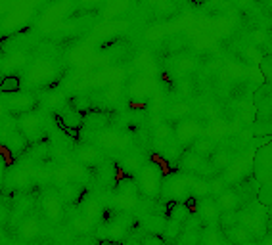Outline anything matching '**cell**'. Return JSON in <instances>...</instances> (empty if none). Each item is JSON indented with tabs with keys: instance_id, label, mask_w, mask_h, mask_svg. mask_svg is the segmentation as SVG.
Here are the masks:
<instances>
[{
	"instance_id": "9c48e42d",
	"label": "cell",
	"mask_w": 272,
	"mask_h": 245,
	"mask_svg": "<svg viewBox=\"0 0 272 245\" xmlns=\"http://www.w3.org/2000/svg\"><path fill=\"white\" fill-rule=\"evenodd\" d=\"M37 232H39V226H37V223H33V221H31V223H27V226H25V232H23V234H25L27 238H33Z\"/></svg>"
},
{
	"instance_id": "7a4b0ae2",
	"label": "cell",
	"mask_w": 272,
	"mask_h": 245,
	"mask_svg": "<svg viewBox=\"0 0 272 245\" xmlns=\"http://www.w3.org/2000/svg\"><path fill=\"white\" fill-rule=\"evenodd\" d=\"M228 238L232 240V244L234 245H246L249 242V228L238 224V226H234L232 230H228Z\"/></svg>"
},
{
	"instance_id": "8fae6325",
	"label": "cell",
	"mask_w": 272,
	"mask_h": 245,
	"mask_svg": "<svg viewBox=\"0 0 272 245\" xmlns=\"http://www.w3.org/2000/svg\"><path fill=\"white\" fill-rule=\"evenodd\" d=\"M110 232H112V238H113V240H119V238H123V234H125L121 226H113V228H112ZM113 240H112V242H113Z\"/></svg>"
},
{
	"instance_id": "7c38bea8",
	"label": "cell",
	"mask_w": 272,
	"mask_h": 245,
	"mask_svg": "<svg viewBox=\"0 0 272 245\" xmlns=\"http://www.w3.org/2000/svg\"><path fill=\"white\" fill-rule=\"evenodd\" d=\"M144 245H163V242H161L159 238H156V236H150V238L144 242Z\"/></svg>"
},
{
	"instance_id": "3957f363",
	"label": "cell",
	"mask_w": 272,
	"mask_h": 245,
	"mask_svg": "<svg viewBox=\"0 0 272 245\" xmlns=\"http://www.w3.org/2000/svg\"><path fill=\"white\" fill-rule=\"evenodd\" d=\"M219 223H221V228L223 230H232L234 226H238V215L236 213H221L219 217Z\"/></svg>"
},
{
	"instance_id": "ba28073f",
	"label": "cell",
	"mask_w": 272,
	"mask_h": 245,
	"mask_svg": "<svg viewBox=\"0 0 272 245\" xmlns=\"http://www.w3.org/2000/svg\"><path fill=\"white\" fill-rule=\"evenodd\" d=\"M215 163H217L219 169H227L228 165H230V157L227 154H217L215 156Z\"/></svg>"
},
{
	"instance_id": "4fadbf2b",
	"label": "cell",
	"mask_w": 272,
	"mask_h": 245,
	"mask_svg": "<svg viewBox=\"0 0 272 245\" xmlns=\"http://www.w3.org/2000/svg\"><path fill=\"white\" fill-rule=\"evenodd\" d=\"M100 245H117L115 242H112V240H102L100 242Z\"/></svg>"
},
{
	"instance_id": "9a60e30c",
	"label": "cell",
	"mask_w": 272,
	"mask_h": 245,
	"mask_svg": "<svg viewBox=\"0 0 272 245\" xmlns=\"http://www.w3.org/2000/svg\"><path fill=\"white\" fill-rule=\"evenodd\" d=\"M267 245H271V244H267Z\"/></svg>"
},
{
	"instance_id": "5bb4252c",
	"label": "cell",
	"mask_w": 272,
	"mask_h": 245,
	"mask_svg": "<svg viewBox=\"0 0 272 245\" xmlns=\"http://www.w3.org/2000/svg\"><path fill=\"white\" fill-rule=\"evenodd\" d=\"M2 81H4V77H2V75H0V87H2Z\"/></svg>"
},
{
	"instance_id": "277c9868",
	"label": "cell",
	"mask_w": 272,
	"mask_h": 245,
	"mask_svg": "<svg viewBox=\"0 0 272 245\" xmlns=\"http://www.w3.org/2000/svg\"><path fill=\"white\" fill-rule=\"evenodd\" d=\"M0 90H2V92H6V94L18 92V90H20V79H18V77H4Z\"/></svg>"
},
{
	"instance_id": "6da1fadb",
	"label": "cell",
	"mask_w": 272,
	"mask_h": 245,
	"mask_svg": "<svg viewBox=\"0 0 272 245\" xmlns=\"http://www.w3.org/2000/svg\"><path fill=\"white\" fill-rule=\"evenodd\" d=\"M238 203L240 201H238V196L234 192H223L219 196V200H217V207L223 213H234V209L238 207Z\"/></svg>"
},
{
	"instance_id": "30bf717a",
	"label": "cell",
	"mask_w": 272,
	"mask_h": 245,
	"mask_svg": "<svg viewBox=\"0 0 272 245\" xmlns=\"http://www.w3.org/2000/svg\"><path fill=\"white\" fill-rule=\"evenodd\" d=\"M75 228H77V232H87L89 230V221L87 219H77L75 221Z\"/></svg>"
},
{
	"instance_id": "52a82bcc",
	"label": "cell",
	"mask_w": 272,
	"mask_h": 245,
	"mask_svg": "<svg viewBox=\"0 0 272 245\" xmlns=\"http://www.w3.org/2000/svg\"><path fill=\"white\" fill-rule=\"evenodd\" d=\"M98 213H100V207H98V203L91 201V203L87 205V221H89V223H91V221H94V219L98 217Z\"/></svg>"
},
{
	"instance_id": "8992f818",
	"label": "cell",
	"mask_w": 272,
	"mask_h": 245,
	"mask_svg": "<svg viewBox=\"0 0 272 245\" xmlns=\"http://www.w3.org/2000/svg\"><path fill=\"white\" fill-rule=\"evenodd\" d=\"M211 152H213V142L211 140H207V138L198 140V144H196V154L198 156H209Z\"/></svg>"
},
{
	"instance_id": "5b68a950",
	"label": "cell",
	"mask_w": 272,
	"mask_h": 245,
	"mask_svg": "<svg viewBox=\"0 0 272 245\" xmlns=\"http://www.w3.org/2000/svg\"><path fill=\"white\" fill-rule=\"evenodd\" d=\"M202 213H204L205 221H217V219L221 217V211H219L217 203H205L204 209H202Z\"/></svg>"
}]
</instances>
